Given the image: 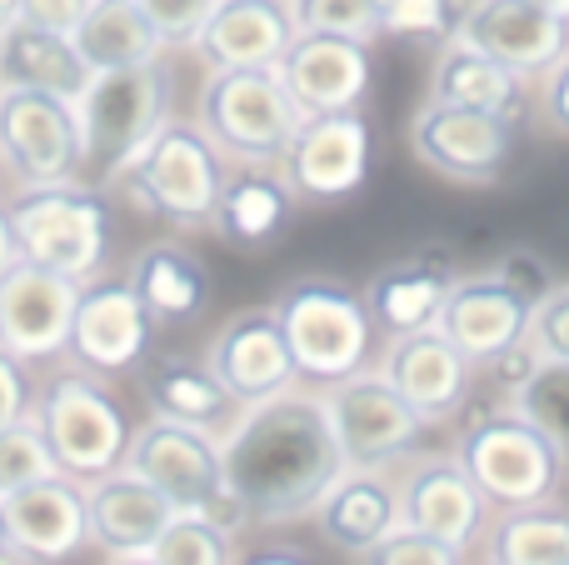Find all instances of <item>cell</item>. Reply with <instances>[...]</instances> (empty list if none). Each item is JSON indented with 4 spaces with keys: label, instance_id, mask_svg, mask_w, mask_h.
Segmentation results:
<instances>
[{
    "label": "cell",
    "instance_id": "6da1fadb",
    "mask_svg": "<svg viewBox=\"0 0 569 565\" xmlns=\"http://www.w3.org/2000/svg\"><path fill=\"white\" fill-rule=\"evenodd\" d=\"M220 460H226L230 496L240 500L250 526L305 521L345 470L340 440L325 416V396L315 386H290L240 410L230 436L220 440Z\"/></svg>",
    "mask_w": 569,
    "mask_h": 565
},
{
    "label": "cell",
    "instance_id": "7a4b0ae2",
    "mask_svg": "<svg viewBox=\"0 0 569 565\" xmlns=\"http://www.w3.org/2000/svg\"><path fill=\"white\" fill-rule=\"evenodd\" d=\"M170 100H176V80L166 76L160 60L146 66H116V70H90L86 90L76 96L80 120V156H86L90 186H116L126 166L156 140V130L170 120Z\"/></svg>",
    "mask_w": 569,
    "mask_h": 565
},
{
    "label": "cell",
    "instance_id": "3957f363",
    "mask_svg": "<svg viewBox=\"0 0 569 565\" xmlns=\"http://www.w3.org/2000/svg\"><path fill=\"white\" fill-rule=\"evenodd\" d=\"M10 230H16V250L30 266H46L70 280H96L106 276L110 260V200L90 180H70V186H20V196L6 200Z\"/></svg>",
    "mask_w": 569,
    "mask_h": 565
},
{
    "label": "cell",
    "instance_id": "277c9868",
    "mask_svg": "<svg viewBox=\"0 0 569 565\" xmlns=\"http://www.w3.org/2000/svg\"><path fill=\"white\" fill-rule=\"evenodd\" d=\"M276 316L290 340V360L300 386H335L370 366L375 356V320L365 310V296L345 280L305 276L280 290Z\"/></svg>",
    "mask_w": 569,
    "mask_h": 565
},
{
    "label": "cell",
    "instance_id": "5b68a950",
    "mask_svg": "<svg viewBox=\"0 0 569 565\" xmlns=\"http://www.w3.org/2000/svg\"><path fill=\"white\" fill-rule=\"evenodd\" d=\"M36 426L46 430V446L56 466L76 480H96L106 470L126 466L130 450V416L106 386V376L86 366L56 370L36 386V406H30Z\"/></svg>",
    "mask_w": 569,
    "mask_h": 565
},
{
    "label": "cell",
    "instance_id": "8992f818",
    "mask_svg": "<svg viewBox=\"0 0 569 565\" xmlns=\"http://www.w3.org/2000/svg\"><path fill=\"white\" fill-rule=\"evenodd\" d=\"M455 460L495 511L550 506L569 470L565 456L550 446V436L540 426H530L515 406L490 410L475 426H465L460 440H455Z\"/></svg>",
    "mask_w": 569,
    "mask_h": 565
},
{
    "label": "cell",
    "instance_id": "52a82bcc",
    "mask_svg": "<svg viewBox=\"0 0 569 565\" xmlns=\"http://www.w3.org/2000/svg\"><path fill=\"white\" fill-rule=\"evenodd\" d=\"M126 186L140 206L156 220L176 230H210L216 220V200L226 186V156L210 146V136L196 120H176L156 130L146 150L126 166V176L116 180Z\"/></svg>",
    "mask_w": 569,
    "mask_h": 565
},
{
    "label": "cell",
    "instance_id": "ba28073f",
    "mask_svg": "<svg viewBox=\"0 0 569 565\" xmlns=\"http://www.w3.org/2000/svg\"><path fill=\"white\" fill-rule=\"evenodd\" d=\"M305 110L276 70H210L196 100V126L240 166H280Z\"/></svg>",
    "mask_w": 569,
    "mask_h": 565
},
{
    "label": "cell",
    "instance_id": "9c48e42d",
    "mask_svg": "<svg viewBox=\"0 0 569 565\" xmlns=\"http://www.w3.org/2000/svg\"><path fill=\"white\" fill-rule=\"evenodd\" d=\"M126 466L140 470L176 511L210 516L226 531L246 526V511H240V500L230 496V486H226L220 440L206 436V430H190V426H180V420L150 416L146 426L130 430Z\"/></svg>",
    "mask_w": 569,
    "mask_h": 565
},
{
    "label": "cell",
    "instance_id": "30bf717a",
    "mask_svg": "<svg viewBox=\"0 0 569 565\" xmlns=\"http://www.w3.org/2000/svg\"><path fill=\"white\" fill-rule=\"evenodd\" d=\"M320 396H325V416H330L335 440H340L345 470L400 466V460L415 456V446L430 430V420L370 366L325 386Z\"/></svg>",
    "mask_w": 569,
    "mask_h": 565
},
{
    "label": "cell",
    "instance_id": "8fae6325",
    "mask_svg": "<svg viewBox=\"0 0 569 565\" xmlns=\"http://www.w3.org/2000/svg\"><path fill=\"white\" fill-rule=\"evenodd\" d=\"M0 166L16 186H70L86 180L76 100L50 90L0 86Z\"/></svg>",
    "mask_w": 569,
    "mask_h": 565
},
{
    "label": "cell",
    "instance_id": "7c38bea8",
    "mask_svg": "<svg viewBox=\"0 0 569 565\" xmlns=\"http://www.w3.org/2000/svg\"><path fill=\"white\" fill-rule=\"evenodd\" d=\"M410 146L435 176L460 180V186H490L515 156V120L450 106V100H425L410 126Z\"/></svg>",
    "mask_w": 569,
    "mask_h": 565
},
{
    "label": "cell",
    "instance_id": "4fadbf2b",
    "mask_svg": "<svg viewBox=\"0 0 569 565\" xmlns=\"http://www.w3.org/2000/svg\"><path fill=\"white\" fill-rule=\"evenodd\" d=\"M375 130L365 110H320L295 126L280 156V176L305 200H345L370 176Z\"/></svg>",
    "mask_w": 569,
    "mask_h": 565
},
{
    "label": "cell",
    "instance_id": "5bb4252c",
    "mask_svg": "<svg viewBox=\"0 0 569 565\" xmlns=\"http://www.w3.org/2000/svg\"><path fill=\"white\" fill-rule=\"evenodd\" d=\"M156 320L146 316L140 296L130 290L126 276H96L80 286L76 316H70V340L66 356L76 366L96 370V376H120L136 370L150 350Z\"/></svg>",
    "mask_w": 569,
    "mask_h": 565
},
{
    "label": "cell",
    "instance_id": "9a60e30c",
    "mask_svg": "<svg viewBox=\"0 0 569 565\" xmlns=\"http://www.w3.org/2000/svg\"><path fill=\"white\" fill-rule=\"evenodd\" d=\"M80 280L56 276L46 266H16L0 270V350H10L26 366L66 356L70 316H76Z\"/></svg>",
    "mask_w": 569,
    "mask_h": 565
},
{
    "label": "cell",
    "instance_id": "2e32d148",
    "mask_svg": "<svg viewBox=\"0 0 569 565\" xmlns=\"http://www.w3.org/2000/svg\"><path fill=\"white\" fill-rule=\"evenodd\" d=\"M450 40H465L500 66L520 70L525 80H535L569 50V20L545 10L540 0H470L455 16Z\"/></svg>",
    "mask_w": 569,
    "mask_h": 565
},
{
    "label": "cell",
    "instance_id": "e0dca14e",
    "mask_svg": "<svg viewBox=\"0 0 569 565\" xmlns=\"http://www.w3.org/2000/svg\"><path fill=\"white\" fill-rule=\"evenodd\" d=\"M206 360L246 410L260 406V400H270V396H280V390L300 386L295 360H290V340H284L276 306L236 310V316L216 330Z\"/></svg>",
    "mask_w": 569,
    "mask_h": 565
},
{
    "label": "cell",
    "instance_id": "ac0fdd59",
    "mask_svg": "<svg viewBox=\"0 0 569 565\" xmlns=\"http://www.w3.org/2000/svg\"><path fill=\"white\" fill-rule=\"evenodd\" d=\"M495 506L475 490V480L465 476V466L455 456H425L410 466V476L400 480V521L435 541H450L465 556L480 551L485 526H490Z\"/></svg>",
    "mask_w": 569,
    "mask_h": 565
},
{
    "label": "cell",
    "instance_id": "d6986e66",
    "mask_svg": "<svg viewBox=\"0 0 569 565\" xmlns=\"http://www.w3.org/2000/svg\"><path fill=\"white\" fill-rule=\"evenodd\" d=\"M176 516L180 511L130 466H116V470H106V476L86 480L90 546L110 561H146L150 546L160 541V531Z\"/></svg>",
    "mask_w": 569,
    "mask_h": 565
},
{
    "label": "cell",
    "instance_id": "ffe728a7",
    "mask_svg": "<svg viewBox=\"0 0 569 565\" xmlns=\"http://www.w3.org/2000/svg\"><path fill=\"white\" fill-rule=\"evenodd\" d=\"M276 76L284 80V90L295 96V106H300L305 116H320V110H360L365 96H370V40L295 30Z\"/></svg>",
    "mask_w": 569,
    "mask_h": 565
},
{
    "label": "cell",
    "instance_id": "44dd1931",
    "mask_svg": "<svg viewBox=\"0 0 569 565\" xmlns=\"http://www.w3.org/2000/svg\"><path fill=\"white\" fill-rule=\"evenodd\" d=\"M0 516H6L16 561H70L90 546L86 480L66 476V470L10 490L0 500Z\"/></svg>",
    "mask_w": 569,
    "mask_h": 565
},
{
    "label": "cell",
    "instance_id": "7402d4cb",
    "mask_svg": "<svg viewBox=\"0 0 569 565\" xmlns=\"http://www.w3.org/2000/svg\"><path fill=\"white\" fill-rule=\"evenodd\" d=\"M380 376L390 380L430 426H445V420L460 416L465 400H470L475 366L440 336V326H425V330L390 336V346H385V356H380Z\"/></svg>",
    "mask_w": 569,
    "mask_h": 565
},
{
    "label": "cell",
    "instance_id": "603a6c76",
    "mask_svg": "<svg viewBox=\"0 0 569 565\" xmlns=\"http://www.w3.org/2000/svg\"><path fill=\"white\" fill-rule=\"evenodd\" d=\"M530 310L535 306L520 296V290L505 286L495 270H485V276L455 280L435 326H440V336L450 340L470 366H485V360H495L505 346L525 340V330H530Z\"/></svg>",
    "mask_w": 569,
    "mask_h": 565
},
{
    "label": "cell",
    "instance_id": "cb8c5ba5",
    "mask_svg": "<svg viewBox=\"0 0 569 565\" xmlns=\"http://www.w3.org/2000/svg\"><path fill=\"white\" fill-rule=\"evenodd\" d=\"M290 40V0H216L190 50L210 70H276Z\"/></svg>",
    "mask_w": 569,
    "mask_h": 565
},
{
    "label": "cell",
    "instance_id": "d4e9b609",
    "mask_svg": "<svg viewBox=\"0 0 569 565\" xmlns=\"http://www.w3.org/2000/svg\"><path fill=\"white\" fill-rule=\"evenodd\" d=\"M315 526L335 551L365 556L380 536L400 526V486L390 480V466L380 470H340L335 486L315 500Z\"/></svg>",
    "mask_w": 569,
    "mask_h": 565
},
{
    "label": "cell",
    "instance_id": "484cf974",
    "mask_svg": "<svg viewBox=\"0 0 569 565\" xmlns=\"http://www.w3.org/2000/svg\"><path fill=\"white\" fill-rule=\"evenodd\" d=\"M146 400L150 416L180 420L190 430H206V436L226 440L230 426L240 420V400L226 390V380L210 370V360H186V356H160L146 370Z\"/></svg>",
    "mask_w": 569,
    "mask_h": 565
},
{
    "label": "cell",
    "instance_id": "4316f807",
    "mask_svg": "<svg viewBox=\"0 0 569 565\" xmlns=\"http://www.w3.org/2000/svg\"><path fill=\"white\" fill-rule=\"evenodd\" d=\"M126 280L156 326H190V320L210 306V290H216L206 260L190 246H180V240H150V246L130 260Z\"/></svg>",
    "mask_w": 569,
    "mask_h": 565
},
{
    "label": "cell",
    "instance_id": "83f0119b",
    "mask_svg": "<svg viewBox=\"0 0 569 565\" xmlns=\"http://www.w3.org/2000/svg\"><path fill=\"white\" fill-rule=\"evenodd\" d=\"M295 210V190L290 180L280 176V166H240L226 176L220 186V200H216V230L226 246H240V250H260L284 230Z\"/></svg>",
    "mask_w": 569,
    "mask_h": 565
},
{
    "label": "cell",
    "instance_id": "f1b7e54d",
    "mask_svg": "<svg viewBox=\"0 0 569 565\" xmlns=\"http://www.w3.org/2000/svg\"><path fill=\"white\" fill-rule=\"evenodd\" d=\"M455 286L450 260L440 256H410L395 266L375 270L370 290H365V310H370L375 330L385 336H405V330H425L440 320V306Z\"/></svg>",
    "mask_w": 569,
    "mask_h": 565
},
{
    "label": "cell",
    "instance_id": "f546056e",
    "mask_svg": "<svg viewBox=\"0 0 569 565\" xmlns=\"http://www.w3.org/2000/svg\"><path fill=\"white\" fill-rule=\"evenodd\" d=\"M430 100H450V106L490 110V116L515 120L525 110V76L490 60L485 50L465 46V40H445L430 76Z\"/></svg>",
    "mask_w": 569,
    "mask_h": 565
},
{
    "label": "cell",
    "instance_id": "4dcf8cb0",
    "mask_svg": "<svg viewBox=\"0 0 569 565\" xmlns=\"http://www.w3.org/2000/svg\"><path fill=\"white\" fill-rule=\"evenodd\" d=\"M90 80V66L80 60V50L70 46V36L56 30H36L26 20H16L10 30H0V86H26V90H50V96L76 100Z\"/></svg>",
    "mask_w": 569,
    "mask_h": 565
},
{
    "label": "cell",
    "instance_id": "1f68e13d",
    "mask_svg": "<svg viewBox=\"0 0 569 565\" xmlns=\"http://www.w3.org/2000/svg\"><path fill=\"white\" fill-rule=\"evenodd\" d=\"M70 46L80 50V60L90 70L146 66V60L166 56V46H160L156 26L146 20L140 0H86L76 30H70Z\"/></svg>",
    "mask_w": 569,
    "mask_h": 565
},
{
    "label": "cell",
    "instance_id": "d6a6232c",
    "mask_svg": "<svg viewBox=\"0 0 569 565\" xmlns=\"http://www.w3.org/2000/svg\"><path fill=\"white\" fill-rule=\"evenodd\" d=\"M480 546L495 565H569V516L550 506L495 511Z\"/></svg>",
    "mask_w": 569,
    "mask_h": 565
},
{
    "label": "cell",
    "instance_id": "836d02e7",
    "mask_svg": "<svg viewBox=\"0 0 569 565\" xmlns=\"http://www.w3.org/2000/svg\"><path fill=\"white\" fill-rule=\"evenodd\" d=\"M510 406L550 436V446L560 450L569 466V360L540 356V366L525 376V386L510 390Z\"/></svg>",
    "mask_w": 569,
    "mask_h": 565
},
{
    "label": "cell",
    "instance_id": "e575fe53",
    "mask_svg": "<svg viewBox=\"0 0 569 565\" xmlns=\"http://www.w3.org/2000/svg\"><path fill=\"white\" fill-rule=\"evenodd\" d=\"M146 561L150 565H226V561H236V531H226L210 516L180 511V516L160 531V541L150 546Z\"/></svg>",
    "mask_w": 569,
    "mask_h": 565
},
{
    "label": "cell",
    "instance_id": "d590c367",
    "mask_svg": "<svg viewBox=\"0 0 569 565\" xmlns=\"http://www.w3.org/2000/svg\"><path fill=\"white\" fill-rule=\"evenodd\" d=\"M56 456L46 446V430L36 426V416H20L10 426H0V500L10 490L30 486V480H46L56 476Z\"/></svg>",
    "mask_w": 569,
    "mask_h": 565
},
{
    "label": "cell",
    "instance_id": "8d00e7d4",
    "mask_svg": "<svg viewBox=\"0 0 569 565\" xmlns=\"http://www.w3.org/2000/svg\"><path fill=\"white\" fill-rule=\"evenodd\" d=\"M455 0H375V20H380V36L395 40H430L445 46L455 30Z\"/></svg>",
    "mask_w": 569,
    "mask_h": 565
},
{
    "label": "cell",
    "instance_id": "74e56055",
    "mask_svg": "<svg viewBox=\"0 0 569 565\" xmlns=\"http://www.w3.org/2000/svg\"><path fill=\"white\" fill-rule=\"evenodd\" d=\"M295 30H315V36H355L375 40L380 20H375V0H290Z\"/></svg>",
    "mask_w": 569,
    "mask_h": 565
},
{
    "label": "cell",
    "instance_id": "f35d334b",
    "mask_svg": "<svg viewBox=\"0 0 569 565\" xmlns=\"http://www.w3.org/2000/svg\"><path fill=\"white\" fill-rule=\"evenodd\" d=\"M360 561H375V565H460L465 551L450 546V541L425 536V531H415V526H405L400 521V526H395L390 536L375 541Z\"/></svg>",
    "mask_w": 569,
    "mask_h": 565
},
{
    "label": "cell",
    "instance_id": "ab89813d",
    "mask_svg": "<svg viewBox=\"0 0 569 565\" xmlns=\"http://www.w3.org/2000/svg\"><path fill=\"white\" fill-rule=\"evenodd\" d=\"M146 20L156 26L160 46L166 50H190L206 26V16L216 10V0H140Z\"/></svg>",
    "mask_w": 569,
    "mask_h": 565
},
{
    "label": "cell",
    "instance_id": "60d3db41",
    "mask_svg": "<svg viewBox=\"0 0 569 565\" xmlns=\"http://www.w3.org/2000/svg\"><path fill=\"white\" fill-rule=\"evenodd\" d=\"M540 356L550 360H569V280H555L550 296L530 310V330H525Z\"/></svg>",
    "mask_w": 569,
    "mask_h": 565
},
{
    "label": "cell",
    "instance_id": "b9f144b4",
    "mask_svg": "<svg viewBox=\"0 0 569 565\" xmlns=\"http://www.w3.org/2000/svg\"><path fill=\"white\" fill-rule=\"evenodd\" d=\"M495 276H500L505 286L520 290L530 306H540V300L550 296V286H555V276H550V266H545V256H535V250H510V256H500Z\"/></svg>",
    "mask_w": 569,
    "mask_h": 565
},
{
    "label": "cell",
    "instance_id": "7bdbcfd3",
    "mask_svg": "<svg viewBox=\"0 0 569 565\" xmlns=\"http://www.w3.org/2000/svg\"><path fill=\"white\" fill-rule=\"evenodd\" d=\"M36 406V380H30L26 360H16L10 350H0V426L30 416Z\"/></svg>",
    "mask_w": 569,
    "mask_h": 565
},
{
    "label": "cell",
    "instance_id": "ee69618b",
    "mask_svg": "<svg viewBox=\"0 0 569 565\" xmlns=\"http://www.w3.org/2000/svg\"><path fill=\"white\" fill-rule=\"evenodd\" d=\"M535 366H540V350H535L530 340H515V346H505L495 360H485L490 380L505 390V396H510V390H520V386H525V376H530Z\"/></svg>",
    "mask_w": 569,
    "mask_h": 565
},
{
    "label": "cell",
    "instance_id": "f6af8a7d",
    "mask_svg": "<svg viewBox=\"0 0 569 565\" xmlns=\"http://www.w3.org/2000/svg\"><path fill=\"white\" fill-rule=\"evenodd\" d=\"M86 10V0H20V20L36 30H56V36H70Z\"/></svg>",
    "mask_w": 569,
    "mask_h": 565
},
{
    "label": "cell",
    "instance_id": "bcb514c9",
    "mask_svg": "<svg viewBox=\"0 0 569 565\" xmlns=\"http://www.w3.org/2000/svg\"><path fill=\"white\" fill-rule=\"evenodd\" d=\"M545 90H540V110H545V120H550L560 136H569V50L560 60H555L550 70H545Z\"/></svg>",
    "mask_w": 569,
    "mask_h": 565
},
{
    "label": "cell",
    "instance_id": "7dc6e473",
    "mask_svg": "<svg viewBox=\"0 0 569 565\" xmlns=\"http://www.w3.org/2000/svg\"><path fill=\"white\" fill-rule=\"evenodd\" d=\"M16 260H20V250H16V230H10V210H6V200H0V270L16 266Z\"/></svg>",
    "mask_w": 569,
    "mask_h": 565
},
{
    "label": "cell",
    "instance_id": "c3c4849f",
    "mask_svg": "<svg viewBox=\"0 0 569 565\" xmlns=\"http://www.w3.org/2000/svg\"><path fill=\"white\" fill-rule=\"evenodd\" d=\"M20 20V0H0V30H10Z\"/></svg>",
    "mask_w": 569,
    "mask_h": 565
},
{
    "label": "cell",
    "instance_id": "681fc988",
    "mask_svg": "<svg viewBox=\"0 0 569 565\" xmlns=\"http://www.w3.org/2000/svg\"><path fill=\"white\" fill-rule=\"evenodd\" d=\"M16 561V546H10V531H6V516H0V565Z\"/></svg>",
    "mask_w": 569,
    "mask_h": 565
},
{
    "label": "cell",
    "instance_id": "f907efd6",
    "mask_svg": "<svg viewBox=\"0 0 569 565\" xmlns=\"http://www.w3.org/2000/svg\"><path fill=\"white\" fill-rule=\"evenodd\" d=\"M540 6H545V10H555V16H565V20H569V0H540Z\"/></svg>",
    "mask_w": 569,
    "mask_h": 565
},
{
    "label": "cell",
    "instance_id": "816d5d0a",
    "mask_svg": "<svg viewBox=\"0 0 569 565\" xmlns=\"http://www.w3.org/2000/svg\"><path fill=\"white\" fill-rule=\"evenodd\" d=\"M6 186H10V170H6V166H0V196H6Z\"/></svg>",
    "mask_w": 569,
    "mask_h": 565
}]
</instances>
